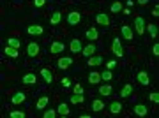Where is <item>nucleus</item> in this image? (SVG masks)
<instances>
[{
  "instance_id": "1",
  "label": "nucleus",
  "mask_w": 159,
  "mask_h": 118,
  "mask_svg": "<svg viewBox=\"0 0 159 118\" xmlns=\"http://www.w3.org/2000/svg\"><path fill=\"white\" fill-rule=\"evenodd\" d=\"M111 50L117 56H124V48H122V42H120L119 37H115L113 42H111Z\"/></svg>"
},
{
  "instance_id": "2",
  "label": "nucleus",
  "mask_w": 159,
  "mask_h": 118,
  "mask_svg": "<svg viewBox=\"0 0 159 118\" xmlns=\"http://www.w3.org/2000/svg\"><path fill=\"white\" fill-rule=\"evenodd\" d=\"M39 51H41V48L37 42H29V46H27V55L29 56H37Z\"/></svg>"
},
{
  "instance_id": "3",
  "label": "nucleus",
  "mask_w": 159,
  "mask_h": 118,
  "mask_svg": "<svg viewBox=\"0 0 159 118\" xmlns=\"http://www.w3.org/2000/svg\"><path fill=\"white\" fill-rule=\"evenodd\" d=\"M134 27H136V34L142 35L143 32H145V21H143L142 16H136L134 18Z\"/></svg>"
},
{
  "instance_id": "4",
  "label": "nucleus",
  "mask_w": 159,
  "mask_h": 118,
  "mask_svg": "<svg viewBox=\"0 0 159 118\" xmlns=\"http://www.w3.org/2000/svg\"><path fill=\"white\" fill-rule=\"evenodd\" d=\"M80 21H81V14H80V12L73 11V12H69L67 14V23L69 25H78Z\"/></svg>"
},
{
  "instance_id": "5",
  "label": "nucleus",
  "mask_w": 159,
  "mask_h": 118,
  "mask_svg": "<svg viewBox=\"0 0 159 118\" xmlns=\"http://www.w3.org/2000/svg\"><path fill=\"white\" fill-rule=\"evenodd\" d=\"M71 63H73V58H71V56H62V58H58L57 65H58L60 69H67Z\"/></svg>"
},
{
  "instance_id": "6",
  "label": "nucleus",
  "mask_w": 159,
  "mask_h": 118,
  "mask_svg": "<svg viewBox=\"0 0 159 118\" xmlns=\"http://www.w3.org/2000/svg\"><path fill=\"white\" fill-rule=\"evenodd\" d=\"M27 32H29L30 35H41L44 30H43V27H41V25H30V27L27 28Z\"/></svg>"
},
{
  "instance_id": "7",
  "label": "nucleus",
  "mask_w": 159,
  "mask_h": 118,
  "mask_svg": "<svg viewBox=\"0 0 159 118\" xmlns=\"http://www.w3.org/2000/svg\"><path fill=\"white\" fill-rule=\"evenodd\" d=\"M23 85H35L37 83V78H35V74H32V72H29V74H25L23 76Z\"/></svg>"
},
{
  "instance_id": "8",
  "label": "nucleus",
  "mask_w": 159,
  "mask_h": 118,
  "mask_svg": "<svg viewBox=\"0 0 159 118\" xmlns=\"http://www.w3.org/2000/svg\"><path fill=\"white\" fill-rule=\"evenodd\" d=\"M57 113L60 115V116L66 118L69 115V106L66 104V102H60V104H58V107H57Z\"/></svg>"
},
{
  "instance_id": "9",
  "label": "nucleus",
  "mask_w": 159,
  "mask_h": 118,
  "mask_svg": "<svg viewBox=\"0 0 159 118\" xmlns=\"http://www.w3.org/2000/svg\"><path fill=\"white\" fill-rule=\"evenodd\" d=\"M147 113H148L147 106H143V104H136V106H134V115H136V116H145Z\"/></svg>"
},
{
  "instance_id": "10",
  "label": "nucleus",
  "mask_w": 159,
  "mask_h": 118,
  "mask_svg": "<svg viewBox=\"0 0 159 118\" xmlns=\"http://www.w3.org/2000/svg\"><path fill=\"white\" fill-rule=\"evenodd\" d=\"M81 50H83L81 41H80V39H73V41H71V51H73V53H80Z\"/></svg>"
},
{
  "instance_id": "11",
  "label": "nucleus",
  "mask_w": 159,
  "mask_h": 118,
  "mask_svg": "<svg viewBox=\"0 0 159 118\" xmlns=\"http://www.w3.org/2000/svg\"><path fill=\"white\" fill-rule=\"evenodd\" d=\"M25 99H27V97H25V94H23V92H16V94L12 95L11 102H12V104H21Z\"/></svg>"
},
{
  "instance_id": "12",
  "label": "nucleus",
  "mask_w": 159,
  "mask_h": 118,
  "mask_svg": "<svg viewBox=\"0 0 159 118\" xmlns=\"http://www.w3.org/2000/svg\"><path fill=\"white\" fill-rule=\"evenodd\" d=\"M60 51H64V42H51L50 46V53H60Z\"/></svg>"
},
{
  "instance_id": "13",
  "label": "nucleus",
  "mask_w": 159,
  "mask_h": 118,
  "mask_svg": "<svg viewBox=\"0 0 159 118\" xmlns=\"http://www.w3.org/2000/svg\"><path fill=\"white\" fill-rule=\"evenodd\" d=\"M136 78H138V81H140L142 85H150V79H148V74L145 72V71H140Z\"/></svg>"
},
{
  "instance_id": "14",
  "label": "nucleus",
  "mask_w": 159,
  "mask_h": 118,
  "mask_svg": "<svg viewBox=\"0 0 159 118\" xmlns=\"http://www.w3.org/2000/svg\"><path fill=\"white\" fill-rule=\"evenodd\" d=\"M97 37H99V32H97V28H89L87 30V39L89 41H97Z\"/></svg>"
},
{
  "instance_id": "15",
  "label": "nucleus",
  "mask_w": 159,
  "mask_h": 118,
  "mask_svg": "<svg viewBox=\"0 0 159 118\" xmlns=\"http://www.w3.org/2000/svg\"><path fill=\"white\" fill-rule=\"evenodd\" d=\"M96 21L99 23V25L108 27V25H110V18H108V14H97V16H96Z\"/></svg>"
},
{
  "instance_id": "16",
  "label": "nucleus",
  "mask_w": 159,
  "mask_h": 118,
  "mask_svg": "<svg viewBox=\"0 0 159 118\" xmlns=\"http://www.w3.org/2000/svg\"><path fill=\"white\" fill-rule=\"evenodd\" d=\"M41 76L44 78L46 83H51V81H53V74H51L50 69H41Z\"/></svg>"
},
{
  "instance_id": "17",
  "label": "nucleus",
  "mask_w": 159,
  "mask_h": 118,
  "mask_svg": "<svg viewBox=\"0 0 159 118\" xmlns=\"http://www.w3.org/2000/svg\"><path fill=\"white\" fill-rule=\"evenodd\" d=\"M120 30H122V35H124V39H127V41L133 39V30H131L127 25H122V28H120Z\"/></svg>"
},
{
  "instance_id": "18",
  "label": "nucleus",
  "mask_w": 159,
  "mask_h": 118,
  "mask_svg": "<svg viewBox=\"0 0 159 118\" xmlns=\"http://www.w3.org/2000/svg\"><path fill=\"white\" fill-rule=\"evenodd\" d=\"M145 30H147L148 32V35H150V37H156V35H157V25H154V23H150V25H147V27H145Z\"/></svg>"
},
{
  "instance_id": "19",
  "label": "nucleus",
  "mask_w": 159,
  "mask_h": 118,
  "mask_svg": "<svg viewBox=\"0 0 159 118\" xmlns=\"http://www.w3.org/2000/svg\"><path fill=\"white\" fill-rule=\"evenodd\" d=\"M89 81H90L92 85H97L99 81H101V74H97L96 71H92V72L89 74Z\"/></svg>"
},
{
  "instance_id": "20",
  "label": "nucleus",
  "mask_w": 159,
  "mask_h": 118,
  "mask_svg": "<svg viewBox=\"0 0 159 118\" xmlns=\"http://www.w3.org/2000/svg\"><path fill=\"white\" fill-rule=\"evenodd\" d=\"M81 51H83V55H85V56H92L94 53H96V46H94V42H92V44L85 46Z\"/></svg>"
},
{
  "instance_id": "21",
  "label": "nucleus",
  "mask_w": 159,
  "mask_h": 118,
  "mask_svg": "<svg viewBox=\"0 0 159 118\" xmlns=\"http://www.w3.org/2000/svg\"><path fill=\"white\" fill-rule=\"evenodd\" d=\"M102 63V56H90L89 58V65L90 67H96V65H101Z\"/></svg>"
},
{
  "instance_id": "22",
  "label": "nucleus",
  "mask_w": 159,
  "mask_h": 118,
  "mask_svg": "<svg viewBox=\"0 0 159 118\" xmlns=\"http://www.w3.org/2000/svg\"><path fill=\"white\" fill-rule=\"evenodd\" d=\"M131 92H133V85H124V86H122V90H120V97L124 99V97L131 95Z\"/></svg>"
},
{
  "instance_id": "23",
  "label": "nucleus",
  "mask_w": 159,
  "mask_h": 118,
  "mask_svg": "<svg viewBox=\"0 0 159 118\" xmlns=\"http://www.w3.org/2000/svg\"><path fill=\"white\" fill-rule=\"evenodd\" d=\"M110 111L113 113V115H119V113L122 111V104H120V102H111V104H110Z\"/></svg>"
},
{
  "instance_id": "24",
  "label": "nucleus",
  "mask_w": 159,
  "mask_h": 118,
  "mask_svg": "<svg viewBox=\"0 0 159 118\" xmlns=\"http://www.w3.org/2000/svg\"><path fill=\"white\" fill-rule=\"evenodd\" d=\"M60 20H62V14L57 11V12H53V14H51L50 23H51V25H58V23H60Z\"/></svg>"
},
{
  "instance_id": "25",
  "label": "nucleus",
  "mask_w": 159,
  "mask_h": 118,
  "mask_svg": "<svg viewBox=\"0 0 159 118\" xmlns=\"http://www.w3.org/2000/svg\"><path fill=\"white\" fill-rule=\"evenodd\" d=\"M48 101H50V99H48V97L46 95H43V97H39V101H37V109H44L46 107V104H48Z\"/></svg>"
},
{
  "instance_id": "26",
  "label": "nucleus",
  "mask_w": 159,
  "mask_h": 118,
  "mask_svg": "<svg viewBox=\"0 0 159 118\" xmlns=\"http://www.w3.org/2000/svg\"><path fill=\"white\" fill-rule=\"evenodd\" d=\"M102 107H104V102L99 101V99H96V101L92 102V111H101Z\"/></svg>"
},
{
  "instance_id": "27",
  "label": "nucleus",
  "mask_w": 159,
  "mask_h": 118,
  "mask_svg": "<svg viewBox=\"0 0 159 118\" xmlns=\"http://www.w3.org/2000/svg\"><path fill=\"white\" fill-rule=\"evenodd\" d=\"M83 101H85L83 99V94H73V97H71V102L73 104H81Z\"/></svg>"
},
{
  "instance_id": "28",
  "label": "nucleus",
  "mask_w": 159,
  "mask_h": 118,
  "mask_svg": "<svg viewBox=\"0 0 159 118\" xmlns=\"http://www.w3.org/2000/svg\"><path fill=\"white\" fill-rule=\"evenodd\" d=\"M6 55H9V56H18V48H12V46H6Z\"/></svg>"
},
{
  "instance_id": "29",
  "label": "nucleus",
  "mask_w": 159,
  "mask_h": 118,
  "mask_svg": "<svg viewBox=\"0 0 159 118\" xmlns=\"http://www.w3.org/2000/svg\"><path fill=\"white\" fill-rule=\"evenodd\" d=\"M99 94H101V95H110V94H111V86H110V85H102L101 88H99Z\"/></svg>"
},
{
  "instance_id": "30",
  "label": "nucleus",
  "mask_w": 159,
  "mask_h": 118,
  "mask_svg": "<svg viewBox=\"0 0 159 118\" xmlns=\"http://www.w3.org/2000/svg\"><path fill=\"white\" fill-rule=\"evenodd\" d=\"M111 78H113V74H111V71H110V69H106V71H102L101 79H104V81H110Z\"/></svg>"
},
{
  "instance_id": "31",
  "label": "nucleus",
  "mask_w": 159,
  "mask_h": 118,
  "mask_svg": "<svg viewBox=\"0 0 159 118\" xmlns=\"http://www.w3.org/2000/svg\"><path fill=\"white\" fill-rule=\"evenodd\" d=\"M9 116H11V118H25V113L20 111V109H14V111L9 113Z\"/></svg>"
},
{
  "instance_id": "32",
  "label": "nucleus",
  "mask_w": 159,
  "mask_h": 118,
  "mask_svg": "<svg viewBox=\"0 0 159 118\" xmlns=\"http://www.w3.org/2000/svg\"><path fill=\"white\" fill-rule=\"evenodd\" d=\"M7 46H12V48H20V41L14 39V37H9V39H7Z\"/></svg>"
},
{
  "instance_id": "33",
  "label": "nucleus",
  "mask_w": 159,
  "mask_h": 118,
  "mask_svg": "<svg viewBox=\"0 0 159 118\" xmlns=\"http://www.w3.org/2000/svg\"><path fill=\"white\" fill-rule=\"evenodd\" d=\"M122 11V4L120 2H113L111 4V12H120Z\"/></svg>"
},
{
  "instance_id": "34",
  "label": "nucleus",
  "mask_w": 159,
  "mask_h": 118,
  "mask_svg": "<svg viewBox=\"0 0 159 118\" xmlns=\"http://www.w3.org/2000/svg\"><path fill=\"white\" fill-rule=\"evenodd\" d=\"M57 115H58V113L55 111V109H48V111L44 113V118H55Z\"/></svg>"
},
{
  "instance_id": "35",
  "label": "nucleus",
  "mask_w": 159,
  "mask_h": 118,
  "mask_svg": "<svg viewBox=\"0 0 159 118\" xmlns=\"http://www.w3.org/2000/svg\"><path fill=\"white\" fill-rule=\"evenodd\" d=\"M60 83H62V86H64V88H69V86L73 85V83H71V79H69V78H62V81H60Z\"/></svg>"
},
{
  "instance_id": "36",
  "label": "nucleus",
  "mask_w": 159,
  "mask_h": 118,
  "mask_svg": "<svg viewBox=\"0 0 159 118\" xmlns=\"http://www.w3.org/2000/svg\"><path fill=\"white\" fill-rule=\"evenodd\" d=\"M148 99H150V101H152V102H159V94H157V92H152V94H150V97H148Z\"/></svg>"
},
{
  "instance_id": "37",
  "label": "nucleus",
  "mask_w": 159,
  "mask_h": 118,
  "mask_svg": "<svg viewBox=\"0 0 159 118\" xmlns=\"http://www.w3.org/2000/svg\"><path fill=\"white\" fill-rule=\"evenodd\" d=\"M74 94H83V86L81 85H74Z\"/></svg>"
},
{
  "instance_id": "38",
  "label": "nucleus",
  "mask_w": 159,
  "mask_h": 118,
  "mask_svg": "<svg viewBox=\"0 0 159 118\" xmlns=\"http://www.w3.org/2000/svg\"><path fill=\"white\" fill-rule=\"evenodd\" d=\"M115 65H117V62H115V60H110V62L106 63V69H110V71H111V69H115Z\"/></svg>"
},
{
  "instance_id": "39",
  "label": "nucleus",
  "mask_w": 159,
  "mask_h": 118,
  "mask_svg": "<svg viewBox=\"0 0 159 118\" xmlns=\"http://www.w3.org/2000/svg\"><path fill=\"white\" fill-rule=\"evenodd\" d=\"M34 6H35V7H41V6H44V0H34Z\"/></svg>"
},
{
  "instance_id": "40",
  "label": "nucleus",
  "mask_w": 159,
  "mask_h": 118,
  "mask_svg": "<svg viewBox=\"0 0 159 118\" xmlns=\"http://www.w3.org/2000/svg\"><path fill=\"white\" fill-rule=\"evenodd\" d=\"M152 53H154L156 56L159 55V44H154V48H152Z\"/></svg>"
},
{
  "instance_id": "41",
  "label": "nucleus",
  "mask_w": 159,
  "mask_h": 118,
  "mask_svg": "<svg viewBox=\"0 0 159 118\" xmlns=\"http://www.w3.org/2000/svg\"><path fill=\"white\" fill-rule=\"evenodd\" d=\"M152 16H156V18L159 16V9H157V7H154V11H152Z\"/></svg>"
}]
</instances>
